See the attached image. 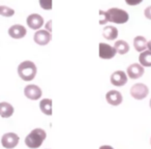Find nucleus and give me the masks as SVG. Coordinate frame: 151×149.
Listing matches in <instances>:
<instances>
[{"instance_id": "nucleus-18", "label": "nucleus", "mask_w": 151, "mask_h": 149, "mask_svg": "<svg viewBox=\"0 0 151 149\" xmlns=\"http://www.w3.org/2000/svg\"><path fill=\"white\" fill-rule=\"evenodd\" d=\"M139 63L144 67H151V51L145 50L139 55Z\"/></svg>"}, {"instance_id": "nucleus-27", "label": "nucleus", "mask_w": 151, "mask_h": 149, "mask_svg": "<svg viewBox=\"0 0 151 149\" xmlns=\"http://www.w3.org/2000/svg\"><path fill=\"white\" fill-rule=\"evenodd\" d=\"M149 107H150V109H151V99H150V101H149Z\"/></svg>"}, {"instance_id": "nucleus-11", "label": "nucleus", "mask_w": 151, "mask_h": 149, "mask_svg": "<svg viewBox=\"0 0 151 149\" xmlns=\"http://www.w3.org/2000/svg\"><path fill=\"white\" fill-rule=\"evenodd\" d=\"M26 23H27L29 28H31L33 30H38L42 29V25L45 24V21L44 18L40 14H31L26 19Z\"/></svg>"}, {"instance_id": "nucleus-23", "label": "nucleus", "mask_w": 151, "mask_h": 149, "mask_svg": "<svg viewBox=\"0 0 151 149\" xmlns=\"http://www.w3.org/2000/svg\"><path fill=\"white\" fill-rule=\"evenodd\" d=\"M144 16L146 17V19L151 20V5L150 6H147L144 11Z\"/></svg>"}, {"instance_id": "nucleus-20", "label": "nucleus", "mask_w": 151, "mask_h": 149, "mask_svg": "<svg viewBox=\"0 0 151 149\" xmlns=\"http://www.w3.org/2000/svg\"><path fill=\"white\" fill-rule=\"evenodd\" d=\"M15 15V9L6 5H0V16L5 18H11Z\"/></svg>"}, {"instance_id": "nucleus-17", "label": "nucleus", "mask_w": 151, "mask_h": 149, "mask_svg": "<svg viewBox=\"0 0 151 149\" xmlns=\"http://www.w3.org/2000/svg\"><path fill=\"white\" fill-rule=\"evenodd\" d=\"M147 42H148V40L144 36L138 35L134 38V48L139 53L144 52L145 50H147Z\"/></svg>"}, {"instance_id": "nucleus-2", "label": "nucleus", "mask_w": 151, "mask_h": 149, "mask_svg": "<svg viewBox=\"0 0 151 149\" xmlns=\"http://www.w3.org/2000/svg\"><path fill=\"white\" fill-rule=\"evenodd\" d=\"M17 71L22 80L26 81V82H30L36 77L37 67H36L34 62H32L30 60H25L19 64Z\"/></svg>"}, {"instance_id": "nucleus-15", "label": "nucleus", "mask_w": 151, "mask_h": 149, "mask_svg": "<svg viewBox=\"0 0 151 149\" xmlns=\"http://www.w3.org/2000/svg\"><path fill=\"white\" fill-rule=\"evenodd\" d=\"M40 109L45 115L52 116L53 114V101L51 99H44L40 101Z\"/></svg>"}, {"instance_id": "nucleus-10", "label": "nucleus", "mask_w": 151, "mask_h": 149, "mask_svg": "<svg viewBox=\"0 0 151 149\" xmlns=\"http://www.w3.org/2000/svg\"><path fill=\"white\" fill-rule=\"evenodd\" d=\"M145 73V67L143 65H141L140 63H132L126 69V75H127L128 78L132 79V80H136L139 79L144 75Z\"/></svg>"}, {"instance_id": "nucleus-8", "label": "nucleus", "mask_w": 151, "mask_h": 149, "mask_svg": "<svg viewBox=\"0 0 151 149\" xmlns=\"http://www.w3.org/2000/svg\"><path fill=\"white\" fill-rule=\"evenodd\" d=\"M24 95L31 101H37L42 96V91L40 86L34 84H29L24 88Z\"/></svg>"}, {"instance_id": "nucleus-3", "label": "nucleus", "mask_w": 151, "mask_h": 149, "mask_svg": "<svg viewBox=\"0 0 151 149\" xmlns=\"http://www.w3.org/2000/svg\"><path fill=\"white\" fill-rule=\"evenodd\" d=\"M47 138V132L42 128H34L25 138V145L30 149L40 148Z\"/></svg>"}, {"instance_id": "nucleus-6", "label": "nucleus", "mask_w": 151, "mask_h": 149, "mask_svg": "<svg viewBox=\"0 0 151 149\" xmlns=\"http://www.w3.org/2000/svg\"><path fill=\"white\" fill-rule=\"evenodd\" d=\"M117 54L115 48L111 45H108L106 42H101L99 45V58L105 59V60H108V59H112L115 57V55Z\"/></svg>"}, {"instance_id": "nucleus-1", "label": "nucleus", "mask_w": 151, "mask_h": 149, "mask_svg": "<svg viewBox=\"0 0 151 149\" xmlns=\"http://www.w3.org/2000/svg\"><path fill=\"white\" fill-rule=\"evenodd\" d=\"M99 15L101 16V19L99 20L101 25H105L109 22L114 24H125L129 20L127 12L118 7H112L108 11H99Z\"/></svg>"}, {"instance_id": "nucleus-19", "label": "nucleus", "mask_w": 151, "mask_h": 149, "mask_svg": "<svg viewBox=\"0 0 151 149\" xmlns=\"http://www.w3.org/2000/svg\"><path fill=\"white\" fill-rule=\"evenodd\" d=\"M113 47L115 48L116 52L120 55L126 54V53H128V51H129V45L123 40H117V42H115Z\"/></svg>"}, {"instance_id": "nucleus-14", "label": "nucleus", "mask_w": 151, "mask_h": 149, "mask_svg": "<svg viewBox=\"0 0 151 149\" xmlns=\"http://www.w3.org/2000/svg\"><path fill=\"white\" fill-rule=\"evenodd\" d=\"M15 109L13 105H11L7 101H2L0 103V116L2 118H9L13 116Z\"/></svg>"}, {"instance_id": "nucleus-22", "label": "nucleus", "mask_w": 151, "mask_h": 149, "mask_svg": "<svg viewBox=\"0 0 151 149\" xmlns=\"http://www.w3.org/2000/svg\"><path fill=\"white\" fill-rule=\"evenodd\" d=\"M143 2V0H125V3L129 6H136Z\"/></svg>"}, {"instance_id": "nucleus-16", "label": "nucleus", "mask_w": 151, "mask_h": 149, "mask_svg": "<svg viewBox=\"0 0 151 149\" xmlns=\"http://www.w3.org/2000/svg\"><path fill=\"white\" fill-rule=\"evenodd\" d=\"M103 36L108 40H115L118 37V29L115 26H106L103 29Z\"/></svg>"}, {"instance_id": "nucleus-12", "label": "nucleus", "mask_w": 151, "mask_h": 149, "mask_svg": "<svg viewBox=\"0 0 151 149\" xmlns=\"http://www.w3.org/2000/svg\"><path fill=\"white\" fill-rule=\"evenodd\" d=\"M7 32H9V35L12 38H15V40H21L27 34L26 27L21 25V24H15V25L11 26Z\"/></svg>"}, {"instance_id": "nucleus-24", "label": "nucleus", "mask_w": 151, "mask_h": 149, "mask_svg": "<svg viewBox=\"0 0 151 149\" xmlns=\"http://www.w3.org/2000/svg\"><path fill=\"white\" fill-rule=\"evenodd\" d=\"M45 29H46L47 31H49V32L52 33V21H51V20L46 23V25H45Z\"/></svg>"}, {"instance_id": "nucleus-4", "label": "nucleus", "mask_w": 151, "mask_h": 149, "mask_svg": "<svg viewBox=\"0 0 151 149\" xmlns=\"http://www.w3.org/2000/svg\"><path fill=\"white\" fill-rule=\"evenodd\" d=\"M130 95L137 101H142V99H146L147 95L149 94V88L147 85L143 84V83H137L134 84L130 87Z\"/></svg>"}, {"instance_id": "nucleus-25", "label": "nucleus", "mask_w": 151, "mask_h": 149, "mask_svg": "<svg viewBox=\"0 0 151 149\" xmlns=\"http://www.w3.org/2000/svg\"><path fill=\"white\" fill-rule=\"evenodd\" d=\"M99 149H114L112 146H110V145H103V146L99 147Z\"/></svg>"}, {"instance_id": "nucleus-9", "label": "nucleus", "mask_w": 151, "mask_h": 149, "mask_svg": "<svg viewBox=\"0 0 151 149\" xmlns=\"http://www.w3.org/2000/svg\"><path fill=\"white\" fill-rule=\"evenodd\" d=\"M127 75L125 73V71H114L111 75V78H110V82L113 86L116 87H121L127 83Z\"/></svg>"}, {"instance_id": "nucleus-21", "label": "nucleus", "mask_w": 151, "mask_h": 149, "mask_svg": "<svg viewBox=\"0 0 151 149\" xmlns=\"http://www.w3.org/2000/svg\"><path fill=\"white\" fill-rule=\"evenodd\" d=\"M40 6L45 11H51L53 7V0H38Z\"/></svg>"}, {"instance_id": "nucleus-5", "label": "nucleus", "mask_w": 151, "mask_h": 149, "mask_svg": "<svg viewBox=\"0 0 151 149\" xmlns=\"http://www.w3.org/2000/svg\"><path fill=\"white\" fill-rule=\"evenodd\" d=\"M20 137L15 132H6L1 138V144L5 149H13L18 146Z\"/></svg>"}, {"instance_id": "nucleus-7", "label": "nucleus", "mask_w": 151, "mask_h": 149, "mask_svg": "<svg viewBox=\"0 0 151 149\" xmlns=\"http://www.w3.org/2000/svg\"><path fill=\"white\" fill-rule=\"evenodd\" d=\"M33 40L40 46H47L52 40V33L46 29H38L33 35Z\"/></svg>"}, {"instance_id": "nucleus-26", "label": "nucleus", "mask_w": 151, "mask_h": 149, "mask_svg": "<svg viewBox=\"0 0 151 149\" xmlns=\"http://www.w3.org/2000/svg\"><path fill=\"white\" fill-rule=\"evenodd\" d=\"M147 50L151 51V40H149V42H147Z\"/></svg>"}, {"instance_id": "nucleus-28", "label": "nucleus", "mask_w": 151, "mask_h": 149, "mask_svg": "<svg viewBox=\"0 0 151 149\" xmlns=\"http://www.w3.org/2000/svg\"><path fill=\"white\" fill-rule=\"evenodd\" d=\"M150 144H151V139H150Z\"/></svg>"}, {"instance_id": "nucleus-13", "label": "nucleus", "mask_w": 151, "mask_h": 149, "mask_svg": "<svg viewBox=\"0 0 151 149\" xmlns=\"http://www.w3.org/2000/svg\"><path fill=\"white\" fill-rule=\"evenodd\" d=\"M106 101L111 106H119L123 101L122 94L117 90H110L106 94Z\"/></svg>"}]
</instances>
